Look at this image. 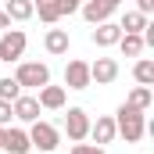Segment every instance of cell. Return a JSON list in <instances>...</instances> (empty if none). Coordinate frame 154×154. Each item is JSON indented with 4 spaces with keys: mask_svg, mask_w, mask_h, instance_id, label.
I'll return each mask as SVG.
<instances>
[{
    "mask_svg": "<svg viewBox=\"0 0 154 154\" xmlns=\"http://www.w3.org/2000/svg\"><path fill=\"white\" fill-rule=\"evenodd\" d=\"M14 79H18V86H22V90H39V86H47V82H50V68H47L43 61H18Z\"/></svg>",
    "mask_w": 154,
    "mask_h": 154,
    "instance_id": "cell-3",
    "label": "cell"
},
{
    "mask_svg": "<svg viewBox=\"0 0 154 154\" xmlns=\"http://www.w3.org/2000/svg\"><path fill=\"white\" fill-rule=\"evenodd\" d=\"M0 151H7V154H29L32 151L29 133L18 129V125H4V143H0Z\"/></svg>",
    "mask_w": 154,
    "mask_h": 154,
    "instance_id": "cell-8",
    "label": "cell"
},
{
    "mask_svg": "<svg viewBox=\"0 0 154 154\" xmlns=\"http://www.w3.org/2000/svg\"><path fill=\"white\" fill-rule=\"evenodd\" d=\"M90 136H93L97 147L111 143V140L118 136V133H115V118H111V115H97V122H90Z\"/></svg>",
    "mask_w": 154,
    "mask_h": 154,
    "instance_id": "cell-12",
    "label": "cell"
},
{
    "mask_svg": "<svg viewBox=\"0 0 154 154\" xmlns=\"http://www.w3.org/2000/svg\"><path fill=\"white\" fill-rule=\"evenodd\" d=\"M90 39H93L97 47H115L118 39H122V29H118V22H111V18H108V22H100V25L90 32Z\"/></svg>",
    "mask_w": 154,
    "mask_h": 154,
    "instance_id": "cell-14",
    "label": "cell"
},
{
    "mask_svg": "<svg viewBox=\"0 0 154 154\" xmlns=\"http://www.w3.org/2000/svg\"><path fill=\"white\" fill-rule=\"evenodd\" d=\"M118 72H122V68H118L115 57H97V61L90 65V82H97V86H111V82L118 79Z\"/></svg>",
    "mask_w": 154,
    "mask_h": 154,
    "instance_id": "cell-6",
    "label": "cell"
},
{
    "mask_svg": "<svg viewBox=\"0 0 154 154\" xmlns=\"http://www.w3.org/2000/svg\"><path fill=\"white\" fill-rule=\"evenodd\" d=\"M104 4H108V7H115V11L122 7V0H104Z\"/></svg>",
    "mask_w": 154,
    "mask_h": 154,
    "instance_id": "cell-27",
    "label": "cell"
},
{
    "mask_svg": "<svg viewBox=\"0 0 154 154\" xmlns=\"http://www.w3.org/2000/svg\"><path fill=\"white\" fill-rule=\"evenodd\" d=\"M25 133H29V143H32L39 154H54L57 147H61V133H57V125H50V122H43V118L29 122Z\"/></svg>",
    "mask_w": 154,
    "mask_h": 154,
    "instance_id": "cell-2",
    "label": "cell"
},
{
    "mask_svg": "<svg viewBox=\"0 0 154 154\" xmlns=\"http://www.w3.org/2000/svg\"><path fill=\"white\" fill-rule=\"evenodd\" d=\"M151 100H154L151 86H136V90L129 93V100H125V104H129V108H140V111H147V108H151Z\"/></svg>",
    "mask_w": 154,
    "mask_h": 154,
    "instance_id": "cell-20",
    "label": "cell"
},
{
    "mask_svg": "<svg viewBox=\"0 0 154 154\" xmlns=\"http://www.w3.org/2000/svg\"><path fill=\"white\" fill-rule=\"evenodd\" d=\"M115 133L125 140V143H140L143 133H147V115H143L140 108L122 104V108L115 111Z\"/></svg>",
    "mask_w": 154,
    "mask_h": 154,
    "instance_id": "cell-1",
    "label": "cell"
},
{
    "mask_svg": "<svg viewBox=\"0 0 154 154\" xmlns=\"http://www.w3.org/2000/svg\"><path fill=\"white\" fill-rule=\"evenodd\" d=\"M25 47H29V36L22 29H4V36H0V61H7V65L22 61Z\"/></svg>",
    "mask_w": 154,
    "mask_h": 154,
    "instance_id": "cell-4",
    "label": "cell"
},
{
    "mask_svg": "<svg viewBox=\"0 0 154 154\" xmlns=\"http://www.w3.org/2000/svg\"><path fill=\"white\" fill-rule=\"evenodd\" d=\"M0 143H4V125H0Z\"/></svg>",
    "mask_w": 154,
    "mask_h": 154,
    "instance_id": "cell-28",
    "label": "cell"
},
{
    "mask_svg": "<svg viewBox=\"0 0 154 154\" xmlns=\"http://www.w3.org/2000/svg\"><path fill=\"white\" fill-rule=\"evenodd\" d=\"M65 86H68V90H86V86H93V82H90V61L72 57V61L65 65Z\"/></svg>",
    "mask_w": 154,
    "mask_h": 154,
    "instance_id": "cell-7",
    "label": "cell"
},
{
    "mask_svg": "<svg viewBox=\"0 0 154 154\" xmlns=\"http://www.w3.org/2000/svg\"><path fill=\"white\" fill-rule=\"evenodd\" d=\"M65 133H68L72 143H82V140L90 136V115H86L82 108H68V115H65Z\"/></svg>",
    "mask_w": 154,
    "mask_h": 154,
    "instance_id": "cell-5",
    "label": "cell"
},
{
    "mask_svg": "<svg viewBox=\"0 0 154 154\" xmlns=\"http://www.w3.org/2000/svg\"><path fill=\"white\" fill-rule=\"evenodd\" d=\"M4 14L11 22H29L32 18V0H7L4 4Z\"/></svg>",
    "mask_w": 154,
    "mask_h": 154,
    "instance_id": "cell-17",
    "label": "cell"
},
{
    "mask_svg": "<svg viewBox=\"0 0 154 154\" xmlns=\"http://www.w3.org/2000/svg\"><path fill=\"white\" fill-rule=\"evenodd\" d=\"M11 100H0V125H11Z\"/></svg>",
    "mask_w": 154,
    "mask_h": 154,
    "instance_id": "cell-23",
    "label": "cell"
},
{
    "mask_svg": "<svg viewBox=\"0 0 154 154\" xmlns=\"http://www.w3.org/2000/svg\"><path fill=\"white\" fill-rule=\"evenodd\" d=\"M79 14H82L90 25H100V22H108V18L115 14V7H108L104 0H82V4H79Z\"/></svg>",
    "mask_w": 154,
    "mask_h": 154,
    "instance_id": "cell-11",
    "label": "cell"
},
{
    "mask_svg": "<svg viewBox=\"0 0 154 154\" xmlns=\"http://www.w3.org/2000/svg\"><path fill=\"white\" fill-rule=\"evenodd\" d=\"M118 29H122V32H143V29H147V14H140V11H125L122 22H118Z\"/></svg>",
    "mask_w": 154,
    "mask_h": 154,
    "instance_id": "cell-18",
    "label": "cell"
},
{
    "mask_svg": "<svg viewBox=\"0 0 154 154\" xmlns=\"http://www.w3.org/2000/svg\"><path fill=\"white\" fill-rule=\"evenodd\" d=\"M115 47L122 50V54H125V57H140L147 43H143V36H140V32H122V39H118Z\"/></svg>",
    "mask_w": 154,
    "mask_h": 154,
    "instance_id": "cell-16",
    "label": "cell"
},
{
    "mask_svg": "<svg viewBox=\"0 0 154 154\" xmlns=\"http://www.w3.org/2000/svg\"><path fill=\"white\" fill-rule=\"evenodd\" d=\"M79 4H82V0H61V18H65V14H75Z\"/></svg>",
    "mask_w": 154,
    "mask_h": 154,
    "instance_id": "cell-24",
    "label": "cell"
},
{
    "mask_svg": "<svg viewBox=\"0 0 154 154\" xmlns=\"http://www.w3.org/2000/svg\"><path fill=\"white\" fill-rule=\"evenodd\" d=\"M72 154H104V147H97V143H75Z\"/></svg>",
    "mask_w": 154,
    "mask_h": 154,
    "instance_id": "cell-22",
    "label": "cell"
},
{
    "mask_svg": "<svg viewBox=\"0 0 154 154\" xmlns=\"http://www.w3.org/2000/svg\"><path fill=\"white\" fill-rule=\"evenodd\" d=\"M136 11H140V14H151V11H154V0H136Z\"/></svg>",
    "mask_w": 154,
    "mask_h": 154,
    "instance_id": "cell-25",
    "label": "cell"
},
{
    "mask_svg": "<svg viewBox=\"0 0 154 154\" xmlns=\"http://www.w3.org/2000/svg\"><path fill=\"white\" fill-rule=\"evenodd\" d=\"M36 100H39V108L43 111H61L65 108V100H68V90L65 86H39V93H36Z\"/></svg>",
    "mask_w": 154,
    "mask_h": 154,
    "instance_id": "cell-10",
    "label": "cell"
},
{
    "mask_svg": "<svg viewBox=\"0 0 154 154\" xmlns=\"http://www.w3.org/2000/svg\"><path fill=\"white\" fill-rule=\"evenodd\" d=\"M0 29H11V18H7L4 11H0Z\"/></svg>",
    "mask_w": 154,
    "mask_h": 154,
    "instance_id": "cell-26",
    "label": "cell"
},
{
    "mask_svg": "<svg viewBox=\"0 0 154 154\" xmlns=\"http://www.w3.org/2000/svg\"><path fill=\"white\" fill-rule=\"evenodd\" d=\"M43 47H47V54H54V57L68 54V47H72V36H68V29H47V36H43Z\"/></svg>",
    "mask_w": 154,
    "mask_h": 154,
    "instance_id": "cell-13",
    "label": "cell"
},
{
    "mask_svg": "<svg viewBox=\"0 0 154 154\" xmlns=\"http://www.w3.org/2000/svg\"><path fill=\"white\" fill-rule=\"evenodd\" d=\"M14 97H22V86H18V79H14V75L0 79V100H14Z\"/></svg>",
    "mask_w": 154,
    "mask_h": 154,
    "instance_id": "cell-21",
    "label": "cell"
},
{
    "mask_svg": "<svg viewBox=\"0 0 154 154\" xmlns=\"http://www.w3.org/2000/svg\"><path fill=\"white\" fill-rule=\"evenodd\" d=\"M133 79H136L140 86H154V61L151 57H140V61L133 65Z\"/></svg>",
    "mask_w": 154,
    "mask_h": 154,
    "instance_id": "cell-19",
    "label": "cell"
},
{
    "mask_svg": "<svg viewBox=\"0 0 154 154\" xmlns=\"http://www.w3.org/2000/svg\"><path fill=\"white\" fill-rule=\"evenodd\" d=\"M39 111H43V108H39V100L32 97V93H22V97H14V100H11V115L18 118V122H25V125H29V122H36Z\"/></svg>",
    "mask_w": 154,
    "mask_h": 154,
    "instance_id": "cell-9",
    "label": "cell"
},
{
    "mask_svg": "<svg viewBox=\"0 0 154 154\" xmlns=\"http://www.w3.org/2000/svg\"><path fill=\"white\" fill-rule=\"evenodd\" d=\"M32 14H39V22L57 25L61 22V0H32Z\"/></svg>",
    "mask_w": 154,
    "mask_h": 154,
    "instance_id": "cell-15",
    "label": "cell"
}]
</instances>
